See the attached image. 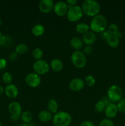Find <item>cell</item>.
Segmentation results:
<instances>
[{"mask_svg":"<svg viewBox=\"0 0 125 126\" xmlns=\"http://www.w3.org/2000/svg\"><path fill=\"white\" fill-rule=\"evenodd\" d=\"M81 7L83 14L91 17H94L99 14L100 10V4L95 0H85L83 2Z\"/></svg>","mask_w":125,"mask_h":126,"instance_id":"obj_1","label":"cell"},{"mask_svg":"<svg viewBox=\"0 0 125 126\" xmlns=\"http://www.w3.org/2000/svg\"><path fill=\"white\" fill-rule=\"evenodd\" d=\"M107 26L106 18L102 15H97L91 20L89 28L93 33H102L105 30Z\"/></svg>","mask_w":125,"mask_h":126,"instance_id":"obj_2","label":"cell"},{"mask_svg":"<svg viewBox=\"0 0 125 126\" xmlns=\"http://www.w3.org/2000/svg\"><path fill=\"white\" fill-rule=\"evenodd\" d=\"M54 126H69L72 121L71 114L66 111H59L53 116Z\"/></svg>","mask_w":125,"mask_h":126,"instance_id":"obj_3","label":"cell"},{"mask_svg":"<svg viewBox=\"0 0 125 126\" xmlns=\"http://www.w3.org/2000/svg\"><path fill=\"white\" fill-rule=\"evenodd\" d=\"M107 95V97L110 102L112 103H116L118 102L121 98H123V92L120 86L113 85L108 89Z\"/></svg>","mask_w":125,"mask_h":126,"instance_id":"obj_4","label":"cell"},{"mask_svg":"<svg viewBox=\"0 0 125 126\" xmlns=\"http://www.w3.org/2000/svg\"><path fill=\"white\" fill-rule=\"evenodd\" d=\"M71 59L74 66L77 68H83L87 65V60L86 55L83 52L80 50L74 52L71 55Z\"/></svg>","mask_w":125,"mask_h":126,"instance_id":"obj_5","label":"cell"},{"mask_svg":"<svg viewBox=\"0 0 125 126\" xmlns=\"http://www.w3.org/2000/svg\"><path fill=\"white\" fill-rule=\"evenodd\" d=\"M83 15V11L80 6H76L69 8L67 13V18L71 22H75L80 20Z\"/></svg>","mask_w":125,"mask_h":126,"instance_id":"obj_6","label":"cell"},{"mask_svg":"<svg viewBox=\"0 0 125 126\" xmlns=\"http://www.w3.org/2000/svg\"><path fill=\"white\" fill-rule=\"evenodd\" d=\"M33 70L34 73L38 75H44L49 72L50 66L45 60H36L33 64Z\"/></svg>","mask_w":125,"mask_h":126,"instance_id":"obj_7","label":"cell"},{"mask_svg":"<svg viewBox=\"0 0 125 126\" xmlns=\"http://www.w3.org/2000/svg\"><path fill=\"white\" fill-rule=\"evenodd\" d=\"M26 84L31 87H37L40 85L41 79L39 75L35 73H30L26 76L25 78Z\"/></svg>","mask_w":125,"mask_h":126,"instance_id":"obj_8","label":"cell"},{"mask_svg":"<svg viewBox=\"0 0 125 126\" xmlns=\"http://www.w3.org/2000/svg\"><path fill=\"white\" fill-rule=\"evenodd\" d=\"M69 7L66 2L64 1H58L55 4L53 11L55 13L60 17H62L65 15H67Z\"/></svg>","mask_w":125,"mask_h":126,"instance_id":"obj_9","label":"cell"},{"mask_svg":"<svg viewBox=\"0 0 125 126\" xmlns=\"http://www.w3.org/2000/svg\"><path fill=\"white\" fill-rule=\"evenodd\" d=\"M55 3L52 0H41L39 4V9L43 13H49L53 10Z\"/></svg>","mask_w":125,"mask_h":126,"instance_id":"obj_10","label":"cell"},{"mask_svg":"<svg viewBox=\"0 0 125 126\" xmlns=\"http://www.w3.org/2000/svg\"><path fill=\"white\" fill-rule=\"evenodd\" d=\"M118 112V110L117 105L112 102H110L109 105L106 106L105 111H104L105 116L107 117V118L110 119L115 118Z\"/></svg>","mask_w":125,"mask_h":126,"instance_id":"obj_11","label":"cell"},{"mask_svg":"<svg viewBox=\"0 0 125 126\" xmlns=\"http://www.w3.org/2000/svg\"><path fill=\"white\" fill-rule=\"evenodd\" d=\"M85 82L82 79L80 78H75L72 79L69 83V87L72 91L77 92L84 88Z\"/></svg>","mask_w":125,"mask_h":126,"instance_id":"obj_12","label":"cell"},{"mask_svg":"<svg viewBox=\"0 0 125 126\" xmlns=\"http://www.w3.org/2000/svg\"><path fill=\"white\" fill-rule=\"evenodd\" d=\"M6 95L9 98H15L18 94V89L17 86L12 84H8L4 89Z\"/></svg>","mask_w":125,"mask_h":126,"instance_id":"obj_13","label":"cell"},{"mask_svg":"<svg viewBox=\"0 0 125 126\" xmlns=\"http://www.w3.org/2000/svg\"><path fill=\"white\" fill-rule=\"evenodd\" d=\"M8 110L11 115L21 116L22 113V107L17 102H11L8 106Z\"/></svg>","mask_w":125,"mask_h":126,"instance_id":"obj_14","label":"cell"},{"mask_svg":"<svg viewBox=\"0 0 125 126\" xmlns=\"http://www.w3.org/2000/svg\"><path fill=\"white\" fill-rule=\"evenodd\" d=\"M96 40V36L95 33H93L91 31H88L84 34H83L82 37V41L87 45L91 46L94 43Z\"/></svg>","mask_w":125,"mask_h":126,"instance_id":"obj_15","label":"cell"},{"mask_svg":"<svg viewBox=\"0 0 125 126\" xmlns=\"http://www.w3.org/2000/svg\"><path fill=\"white\" fill-rule=\"evenodd\" d=\"M63 63L61 60L58 59H53L50 62V67L55 72H60L63 69Z\"/></svg>","mask_w":125,"mask_h":126,"instance_id":"obj_16","label":"cell"},{"mask_svg":"<svg viewBox=\"0 0 125 126\" xmlns=\"http://www.w3.org/2000/svg\"><path fill=\"white\" fill-rule=\"evenodd\" d=\"M70 45L75 50V51L80 50L82 47H83V43L80 38L78 37H74L70 41Z\"/></svg>","mask_w":125,"mask_h":126,"instance_id":"obj_17","label":"cell"},{"mask_svg":"<svg viewBox=\"0 0 125 126\" xmlns=\"http://www.w3.org/2000/svg\"><path fill=\"white\" fill-rule=\"evenodd\" d=\"M38 118L42 123H47L53 118L52 113L48 110H42L39 112L38 114Z\"/></svg>","mask_w":125,"mask_h":126,"instance_id":"obj_18","label":"cell"},{"mask_svg":"<svg viewBox=\"0 0 125 126\" xmlns=\"http://www.w3.org/2000/svg\"><path fill=\"white\" fill-rule=\"evenodd\" d=\"M107 43L108 45L111 47H117L120 44V38L117 35L110 34V36L107 39Z\"/></svg>","mask_w":125,"mask_h":126,"instance_id":"obj_19","label":"cell"},{"mask_svg":"<svg viewBox=\"0 0 125 126\" xmlns=\"http://www.w3.org/2000/svg\"><path fill=\"white\" fill-rule=\"evenodd\" d=\"M45 28L41 24H36L31 29V33L35 36H41L44 34Z\"/></svg>","mask_w":125,"mask_h":126,"instance_id":"obj_20","label":"cell"},{"mask_svg":"<svg viewBox=\"0 0 125 126\" xmlns=\"http://www.w3.org/2000/svg\"><path fill=\"white\" fill-rule=\"evenodd\" d=\"M47 109L49 111H50L51 113H57L58 109V104L56 100L55 99H50L47 102Z\"/></svg>","mask_w":125,"mask_h":126,"instance_id":"obj_21","label":"cell"},{"mask_svg":"<svg viewBox=\"0 0 125 126\" xmlns=\"http://www.w3.org/2000/svg\"><path fill=\"white\" fill-rule=\"evenodd\" d=\"M89 26L85 23H79L76 25L75 30L79 34H84L89 31Z\"/></svg>","mask_w":125,"mask_h":126,"instance_id":"obj_22","label":"cell"},{"mask_svg":"<svg viewBox=\"0 0 125 126\" xmlns=\"http://www.w3.org/2000/svg\"><path fill=\"white\" fill-rule=\"evenodd\" d=\"M21 120L23 121V123L25 124H29L31 121L33 119V114L31 111H25L23 112L20 116Z\"/></svg>","mask_w":125,"mask_h":126,"instance_id":"obj_23","label":"cell"},{"mask_svg":"<svg viewBox=\"0 0 125 126\" xmlns=\"http://www.w3.org/2000/svg\"><path fill=\"white\" fill-rule=\"evenodd\" d=\"M15 52L19 55H23L26 54L28 50V47L26 44L20 43V44H17L15 48Z\"/></svg>","mask_w":125,"mask_h":126,"instance_id":"obj_24","label":"cell"},{"mask_svg":"<svg viewBox=\"0 0 125 126\" xmlns=\"http://www.w3.org/2000/svg\"><path fill=\"white\" fill-rule=\"evenodd\" d=\"M43 55H44V53H43L42 50L40 48H36L32 51V56L36 60H42Z\"/></svg>","mask_w":125,"mask_h":126,"instance_id":"obj_25","label":"cell"},{"mask_svg":"<svg viewBox=\"0 0 125 126\" xmlns=\"http://www.w3.org/2000/svg\"><path fill=\"white\" fill-rule=\"evenodd\" d=\"M106 105L104 103V102L102 100H99L94 105V109L96 112L99 113H101L102 112H104L105 109Z\"/></svg>","mask_w":125,"mask_h":126,"instance_id":"obj_26","label":"cell"},{"mask_svg":"<svg viewBox=\"0 0 125 126\" xmlns=\"http://www.w3.org/2000/svg\"><path fill=\"white\" fill-rule=\"evenodd\" d=\"M107 32H109L110 34H114V35H117L119 37V32H118V27L115 23H111L108 27ZM120 38V37H119Z\"/></svg>","mask_w":125,"mask_h":126,"instance_id":"obj_27","label":"cell"},{"mask_svg":"<svg viewBox=\"0 0 125 126\" xmlns=\"http://www.w3.org/2000/svg\"><path fill=\"white\" fill-rule=\"evenodd\" d=\"M2 81L4 83L10 84L12 81V76L10 73L5 72L2 75Z\"/></svg>","mask_w":125,"mask_h":126,"instance_id":"obj_28","label":"cell"},{"mask_svg":"<svg viewBox=\"0 0 125 126\" xmlns=\"http://www.w3.org/2000/svg\"><path fill=\"white\" fill-rule=\"evenodd\" d=\"M84 82L85 84H87L88 86H89V87H92V86H93L95 84L96 81L94 78L93 77L92 75H89L86 76L85 78Z\"/></svg>","mask_w":125,"mask_h":126,"instance_id":"obj_29","label":"cell"},{"mask_svg":"<svg viewBox=\"0 0 125 126\" xmlns=\"http://www.w3.org/2000/svg\"><path fill=\"white\" fill-rule=\"evenodd\" d=\"M118 110L120 113H125V98H123L118 102L117 104Z\"/></svg>","mask_w":125,"mask_h":126,"instance_id":"obj_30","label":"cell"},{"mask_svg":"<svg viewBox=\"0 0 125 126\" xmlns=\"http://www.w3.org/2000/svg\"><path fill=\"white\" fill-rule=\"evenodd\" d=\"M12 43V40L11 38L6 36H2L0 40V45H2L3 46H6L11 44Z\"/></svg>","mask_w":125,"mask_h":126,"instance_id":"obj_31","label":"cell"},{"mask_svg":"<svg viewBox=\"0 0 125 126\" xmlns=\"http://www.w3.org/2000/svg\"><path fill=\"white\" fill-rule=\"evenodd\" d=\"M99 126H114V124L111 119L105 118L100 122Z\"/></svg>","mask_w":125,"mask_h":126,"instance_id":"obj_32","label":"cell"},{"mask_svg":"<svg viewBox=\"0 0 125 126\" xmlns=\"http://www.w3.org/2000/svg\"><path fill=\"white\" fill-rule=\"evenodd\" d=\"M93 48L91 46H89V45H87L85 47H84L83 50V53L85 54V55H89L93 52Z\"/></svg>","mask_w":125,"mask_h":126,"instance_id":"obj_33","label":"cell"},{"mask_svg":"<svg viewBox=\"0 0 125 126\" xmlns=\"http://www.w3.org/2000/svg\"><path fill=\"white\" fill-rule=\"evenodd\" d=\"M17 57H18V54H17L15 51L11 52V54H9V60H11V61L15 60L16 59H17Z\"/></svg>","mask_w":125,"mask_h":126,"instance_id":"obj_34","label":"cell"},{"mask_svg":"<svg viewBox=\"0 0 125 126\" xmlns=\"http://www.w3.org/2000/svg\"><path fill=\"white\" fill-rule=\"evenodd\" d=\"M7 65V61L3 58H0V70L4 68Z\"/></svg>","mask_w":125,"mask_h":126,"instance_id":"obj_35","label":"cell"},{"mask_svg":"<svg viewBox=\"0 0 125 126\" xmlns=\"http://www.w3.org/2000/svg\"><path fill=\"white\" fill-rule=\"evenodd\" d=\"M77 3V0H67L66 1V4L68 6L69 8L72 7V6H76V4Z\"/></svg>","mask_w":125,"mask_h":126,"instance_id":"obj_36","label":"cell"},{"mask_svg":"<svg viewBox=\"0 0 125 126\" xmlns=\"http://www.w3.org/2000/svg\"><path fill=\"white\" fill-rule=\"evenodd\" d=\"M80 126H94V124L90 121H85L81 123Z\"/></svg>","mask_w":125,"mask_h":126,"instance_id":"obj_37","label":"cell"},{"mask_svg":"<svg viewBox=\"0 0 125 126\" xmlns=\"http://www.w3.org/2000/svg\"><path fill=\"white\" fill-rule=\"evenodd\" d=\"M101 36H102V38H104V39H106V40H107V39L108 38V37L110 36V34H109V33L107 32H107L104 31V32H102V35Z\"/></svg>","mask_w":125,"mask_h":126,"instance_id":"obj_38","label":"cell"},{"mask_svg":"<svg viewBox=\"0 0 125 126\" xmlns=\"http://www.w3.org/2000/svg\"><path fill=\"white\" fill-rule=\"evenodd\" d=\"M20 116H15V115H11V118L12 121H18L19 119Z\"/></svg>","mask_w":125,"mask_h":126,"instance_id":"obj_39","label":"cell"},{"mask_svg":"<svg viewBox=\"0 0 125 126\" xmlns=\"http://www.w3.org/2000/svg\"><path fill=\"white\" fill-rule=\"evenodd\" d=\"M4 92V87L2 86H0V95H2Z\"/></svg>","mask_w":125,"mask_h":126,"instance_id":"obj_40","label":"cell"},{"mask_svg":"<svg viewBox=\"0 0 125 126\" xmlns=\"http://www.w3.org/2000/svg\"><path fill=\"white\" fill-rule=\"evenodd\" d=\"M18 126H30L29 125V124H25V123H22V124H20Z\"/></svg>","mask_w":125,"mask_h":126,"instance_id":"obj_41","label":"cell"},{"mask_svg":"<svg viewBox=\"0 0 125 126\" xmlns=\"http://www.w3.org/2000/svg\"><path fill=\"white\" fill-rule=\"evenodd\" d=\"M2 34H1V32H0V40H1V38H2Z\"/></svg>","mask_w":125,"mask_h":126,"instance_id":"obj_42","label":"cell"},{"mask_svg":"<svg viewBox=\"0 0 125 126\" xmlns=\"http://www.w3.org/2000/svg\"><path fill=\"white\" fill-rule=\"evenodd\" d=\"M1 24H2V21H1V18H0V26L1 25Z\"/></svg>","mask_w":125,"mask_h":126,"instance_id":"obj_43","label":"cell"},{"mask_svg":"<svg viewBox=\"0 0 125 126\" xmlns=\"http://www.w3.org/2000/svg\"><path fill=\"white\" fill-rule=\"evenodd\" d=\"M0 126H2V123H1V121H0Z\"/></svg>","mask_w":125,"mask_h":126,"instance_id":"obj_44","label":"cell"}]
</instances>
